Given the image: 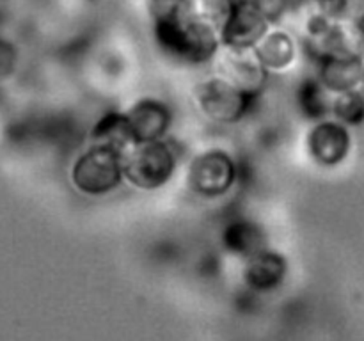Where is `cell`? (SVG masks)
<instances>
[{
  "mask_svg": "<svg viewBox=\"0 0 364 341\" xmlns=\"http://www.w3.org/2000/svg\"><path fill=\"white\" fill-rule=\"evenodd\" d=\"M237 158L223 148H208L194 155L185 170V185L203 199H219L230 194L238 181Z\"/></svg>",
  "mask_w": 364,
  "mask_h": 341,
  "instance_id": "obj_5",
  "label": "cell"
},
{
  "mask_svg": "<svg viewBox=\"0 0 364 341\" xmlns=\"http://www.w3.org/2000/svg\"><path fill=\"white\" fill-rule=\"evenodd\" d=\"M123 116L135 142L167 137L173 124L171 107L164 99L153 98V96L135 99L123 110Z\"/></svg>",
  "mask_w": 364,
  "mask_h": 341,
  "instance_id": "obj_9",
  "label": "cell"
},
{
  "mask_svg": "<svg viewBox=\"0 0 364 341\" xmlns=\"http://www.w3.org/2000/svg\"><path fill=\"white\" fill-rule=\"evenodd\" d=\"M153 38L164 53L183 64L201 66L215 59L220 46V21L201 9L176 20L151 25Z\"/></svg>",
  "mask_w": 364,
  "mask_h": 341,
  "instance_id": "obj_1",
  "label": "cell"
},
{
  "mask_svg": "<svg viewBox=\"0 0 364 341\" xmlns=\"http://www.w3.org/2000/svg\"><path fill=\"white\" fill-rule=\"evenodd\" d=\"M191 96L196 110L206 121L215 124H237L251 112L258 99L245 94L217 73L196 82Z\"/></svg>",
  "mask_w": 364,
  "mask_h": 341,
  "instance_id": "obj_4",
  "label": "cell"
},
{
  "mask_svg": "<svg viewBox=\"0 0 364 341\" xmlns=\"http://www.w3.org/2000/svg\"><path fill=\"white\" fill-rule=\"evenodd\" d=\"M255 52L270 75L288 73L297 63V38L294 32L281 27V23L270 25L269 31L255 45Z\"/></svg>",
  "mask_w": 364,
  "mask_h": 341,
  "instance_id": "obj_11",
  "label": "cell"
},
{
  "mask_svg": "<svg viewBox=\"0 0 364 341\" xmlns=\"http://www.w3.org/2000/svg\"><path fill=\"white\" fill-rule=\"evenodd\" d=\"M146 9L151 25H159L199 9V6L198 0H146Z\"/></svg>",
  "mask_w": 364,
  "mask_h": 341,
  "instance_id": "obj_17",
  "label": "cell"
},
{
  "mask_svg": "<svg viewBox=\"0 0 364 341\" xmlns=\"http://www.w3.org/2000/svg\"><path fill=\"white\" fill-rule=\"evenodd\" d=\"M16 60L18 52L13 43L0 38V77L13 73L14 66H16Z\"/></svg>",
  "mask_w": 364,
  "mask_h": 341,
  "instance_id": "obj_18",
  "label": "cell"
},
{
  "mask_svg": "<svg viewBox=\"0 0 364 341\" xmlns=\"http://www.w3.org/2000/svg\"><path fill=\"white\" fill-rule=\"evenodd\" d=\"M288 269L284 254L265 245L242 259V281L255 293H270L283 286Z\"/></svg>",
  "mask_w": 364,
  "mask_h": 341,
  "instance_id": "obj_10",
  "label": "cell"
},
{
  "mask_svg": "<svg viewBox=\"0 0 364 341\" xmlns=\"http://www.w3.org/2000/svg\"><path fill=\"white\" fill-rule=\"evenodd\" d=\"M215 71L228 82L244 91L245 94L258 98L267 87L270 73L263 67L255 48H235L220 46L219 53L212 60Z\"/></svg>",
  "mask_w": 364,
  "mask_h": 341,
  "instance_id": "obj_6",
  "label": "cell"
},
{
  "mask_svg": "<svg viewBox=\"0 0 364 341\" xmlns=\"http://www.w3.org/2000/svg\"><path fill=\"white\" fill-rule=\"evenodd\" d=\"M318 63V80L333 94L358 89L363 84L364 59L352 55H327Z\"/></svg>",
  "mask_w": 364,
  "mask_h": 341,
  "instance_id": "obj_12",
  "label": "cell"
},
{
  "mask_svg": "<svg viewBox=\"0 0 364 341\" xmlns=\"http://www.w3.org/2000/svg\"><path fill=\"white\" fill-rule=\"evenodd\" d=\"M220 244L228 254L235 258H247L252 252L267 245V234L259 224L251 219H235L224 226Z\"/></svg>",
  "mask_w": 364,
  "mask_h": 341,
  "instance_id": "obj_13",
  "label": "cell"
},
{
  "mask_svg": "<svg viewBox=\"0 0 364 341\" xmlns=\"http://www.w3.org/2000/svg\"><path fill=\"white\" fill-rule=\"evenodd\" d=\"M91 142L109 146L123 156L135 144L127 121H124L123 110H110V112L103 114L92 126Z\"/></svg>",
  "mask_w": 364,
  "mask_h": 341,
  "instance_id": "obj_14",
  "label": "cell"
},
{
  "mask_svg": "<svg viewBox=\"0 0 364 341\" xmlns=\"http://www.w3.org/2000/svg\"><path fill=\"white\" fill-rule=\"evenodd\" d=\"M331 117L347 126H359L364 121V94L359 89L333 94Z\"/></svg>",
  "mask_w": 364,
  "mask_h": 341,
  "instance_id": "obj_16",
  "label": "cell"
},
{
  "mask_svg": "<svg viewBox=\"0 0 364 341\" xmlns=\"http://www.w3.org/2000/svg\"><path fill=\"white\" fill-rule=\"evenodd\" d=\"M180 163L176 144L167 137L135 142L123 155L124 183L141 192H155L173 181Z\"/></svg>",
  "mask_w": 364,
  "mask_h": 341,
  "instance_id": "obj_2",
  "label": "cell"
},
{
  "mask_svg": "<svg viewBox=\"0 0 364 341\" xmlns=\"http://www.w3.org/2000/svg\"><path fill=\"white\" fill-rule=\"evenodd\" d=\"M363 82H364V75H363Z\"/></svg>",
  "mask_w": 364,
  "mask_h": 341,
  "instance_id": "obj_20",
  "label": "cell"
},
{
  "mask_svg": "<svg viewBox=\"0 0 364 341\" xmlns=\"http://www.w3.org/2000/svg\"><path fill=\"white\" fill-rule=\"evenodd\" d=\"M270 25L247 0H231L230 9L220 21V43L235 48H255Z\"/></svg>",
  "mask_w": 364,
  "mask_h": 341,
  "instance_id": "obj_8",
  "label": "cell"
},
{
  "mask_svg": "<svg viewBox=\"0 0 364 341\" xmlns=\"http://www.w3.org/2000/svg\"><path fill=\"white\" fill-rule=\"evenodd\" d=\"M70 180L75 190L87 197L112 194L124 183L123 156L109 146L91 142L71 163Z\"/></svg>",
  "mask_w": 364,
  "mask_h": 341,
  "instance_id": "obj_3",
  "label": "cell"
},
{
  "mask_svg": "<svg viewBox=\"0 0 364 341\" xmlns=\"http://www.w3.org/2000/svg\"><path fill=\"white\" fill-rule=\"evenodd\" d=\"M297 107L302 116L309 121H320L331 117V102L333 92L326 89V85L318 80V77H309L299 84L295 92Z\"/></svg>",
  "mask_w": 364,
  "mask_h": 341,
  "instance_id": "obj_15",
  "label": "cell"
},
{
  "mask_svg": "<svg viewBox=\"0 0 364 341\" xmlns=\"http://www.w3.org/2000/svg\"><path fill=\"white\" fill-rule=\"evenodd\" d=\"M306 149L315 163L336 167L347 160L352 149V135L347 124L334 117L315 121L306 135Z\"/></svg>",
  "mask_w": 364,
  "mask_h": 341,
  "instance_id": "obj_7",
  "label": "cell"
},
{
  "mask_svg": "<svg viewBox=\"0 0 364 341\" xmlns=\"http://www.w3.org/2000/svg\"><path fill=\"white\" fill-rule=\"evenodd\" d=\"M358 28H359V32H361V36L364 38V20H361L358 23Z\"/></svg>",
  "mask_w": 364,
  "mask_h": 341,
  "instance_id": "obj_19",
  "label": "cell"
}]
</instances>
